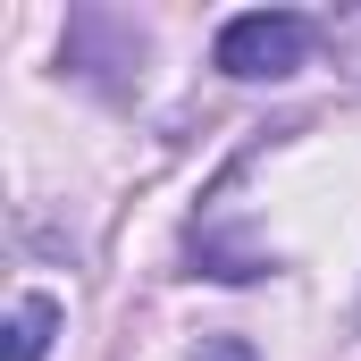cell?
<instances>
[{
	"instance_id": "cell-4",
	"label": "cell",
	"mask_w": 361,
	"mask_h": 361,
	"mask_svg": "<svg viewBox=\"0 0 361 361\" xmlns=\"http://www.w3.org/2000/svg\"><path fill=\"white\" fill-rule=\"evenodd\" d=\"M193 361H252V345H244V336H219V345H202Z\"/></svg>"
},
{
	"instance_id": "cell-2",
	"label": "cell",
	"mask_w": 361,
	"mask_h": 361,
	"mask_svg": "<svg viewBox=\"0 0 361 361\" xmlns=\"http://www.w3.org/2000/svg\"><path fill=\"white\" fill-rule=\"evenodd\" d=\"M51 336H59V302H51V294H17L0 361H42V353H51Z\"/></svg>"
},
{
	"instance_id": "cell-1",
	"label": "cell",
	"mask_w": 361,
	"mask_h": 361,
	"mask_svg": "<svg viewBox=\"0 0 361 361\" xmlns=\"http://www.w3.org/2000/svg\"><path fill=\"white\" fill-rule=\"evenodd\" d=\"M311 51H319V25L302 8H244V17L219 25L210 68L235 76V85H286V76L311 68Z\"/></svg>"
},
{
	"instance_id": "cell-3",
	"label": "cell",
	"mask_w": 361,
	"mask_h": 361,
	"mask_svg": "<svg viewBox=\"0 0 361 361\" xmlns=\"http://www.w3.org/2000/svg\"><path fill=\"white\" fill-rule=\"evenodd\" d=\"M319 42H328V51L345 59V76L361 85V8H345V17H328V25H319Z\"/></svg>"
}]
</instances>
